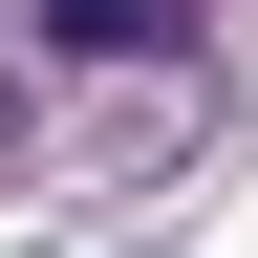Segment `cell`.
Returning a JSON list of instances; mask_svg holds the SVG:
<instances>
[{
	"instance_id": "obj_1",
	"label": "cell",
	"mask_w": 258,
	"mask_h": 258,
	"mask_svg": "<svg viewBox=\"0 0 258 258\" xmlns=\"http://www.w3.org/2000/svg\"><path fill=\"white\" fill-rule=\"evenodd\" d=\"M86 64H194V0H43Z\"/></svg>"
},
{
	"instance_id": "obj_2",
	"label": "cell",
	"mask_w": 258,
	"mask_h": 258,
	"mask_svg": "<svg viewBox=\"0 0 258 258\" xmlns=\"http://www.w3.org/2000/svg\"><path fill=\"white\" fill-rule=\"evenodd\" d=\"M0 172H43V108H22V64H0Z\"/></svg>"
}]
</instances>
